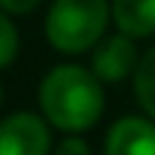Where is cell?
Here are the masks:
<instances>
[{
	"label": "cell",
	"mask_w": 155,
	"mask_h": 155,
	"mask_svg": "<svg viewBox=\"0 0 155 155\" xmlns=\"http://www.w3.org/2000/svg\"><path fill=\"white\" fill-rule=\"evenodd\" d=\"M38 98L46 121L63 132H81L95 127L104 112L101 78L78 63L55 66L43 78Z\"/></svg>",
	"instance_id": "obj_1"
},
{
	"label": "cell",
	"mask_w": 155,
	"mask_h": 155,
	"mask_svg": "<svg viewBox=\"0 0 155 155\" xmlns=\"http://www.w3.org/2000/svg\"><path fill=\"white\" fill-rule=\"evenodd\" d=\"M109 23L106 0H55L46 15V38L58 52L81 55L101 43Z\"/></svg>",
	"instance_id": "obj_2"
},
{
	"label": "cell",
	"mask_w": 155,
	"mask_h": 155,
	"mask_svg": "<svg viewBox=\"0 0 155 155\" xmlns=\"http://www.w3.org/2000/svg\"><path fill=\"white\" fill-rule=\"evenodd\" d=\"M52 147L43 118L32 112H15L0 121V155H46Z\"/></svg>",
	"instance_id": "obj_3"
},
{
	"label": "cell",
	"mask_w": 155,
	"mask_h": 155,
	"mask_svg": "<svg viewBox=\"0 0 155 155\" xmlns=\"http://www.w3.org/2000/svg\"><path fill=\"white\" fill-rule=\"evenodd\" d=\"M138 69V49H135V38L118 32L112 38H104L92 52V72L104 83H118L129 78Z\"/></svg>",
	"instance_id": "obj_4"
},
{
	"label": "cell",
	"mask_w": 155,
	"mask_h": 155,
	"mask_svg": "<svg viewBox=\"0 0 155 155\" xmlns=\"http://www.w3.org/2000/svg\"><path fill=\"white\" fill-rule=\"evenodd\" d=\"M106 155H155V124L127 115L106 132Z\"/></svg>",
	"instance_id": "obj_5"
},
{
	"label": "cell",
	"mask_w": 155,
	"mask_h": 155,
	"mask_svg": "<svg viewBox=\"0 0 155 155\" xmlns=\"http://www.w3.org/2000/svg\"><path fill=\"white\" fill-rule=\"evenodd\" d=\"M112 20L129 38L155 35V0H112Z\"/></svg>",
	"instance_id": "obj_6"
},
{
	"label": "cell",
	"mask_w": 155,
	"mask_h": 155,
	"mask_svg": "<svg viewBox=\"0 0 155 155\" xmlns=\"http://www.w3.org/2000/svg\"><path fill=\"white\" fill-rule=\"evenodd\" d=\"M135 98L141 109L155 121V46L138 61L135 69Z\"/></svg>",
	"instance_id": "obj_7"
},
{
	"label": "cell",
	"mask_w": 155,
	"mask_h": 155,
	"mask_svg": "<svg viewBox=\"0 0 155 155\" xmlns=\"http://www.w3.org/2000/svg\"><path fill=\"white\" fill-rule=\"evenodd\" d=\"M17 49H20L17 29H15V23L3 15V9H0V69H6L17 58Z\"/></svg>",
	"instance_id": "obj_8"
},
{
	"label": "cell",
	"mask_w": 155,
	"mask_h": 155,
	"mask_svg": "<svg viewBox=\"0 0 155 155\" xmlns=\"http://www.w3.org/2000/svg\"><path fill=\"white\" fill-rule=\"evenodd\" d=\"M38 6H40V0H0V9L12 12V15H29Z\"/></svg>",
	"instance_id": "obj_9"
},
{
	"label": "cell",
	"mask_w": 155,
	"mask_h": 155,
	"mask_svg": "<svg viewBox=\"0 0 155 155\" xmlns=\"http://www.w3.org/2000/svg\"><path fill=\"white\" fill-rule=\"evenodd\" d=\"M55 155H89V147L81 138H66L63 144H58Z\"/></svg>",
	"instance_id": "obj_10"
},
{
	"label": "cell",
	"mask_w": 155,
	"mask_h": 155,
	"mask_svg": "<svg viewBox=\"0 0 155 155\" xmlns=\"http://www.w3.org/2000/svg\"><path fill=\"white\" fill-rule=\"evenodd\" d=\"M0 98H3V89H0Z\"/></svg>",
	"instance_id": "obj_11"
}]
</instances>
